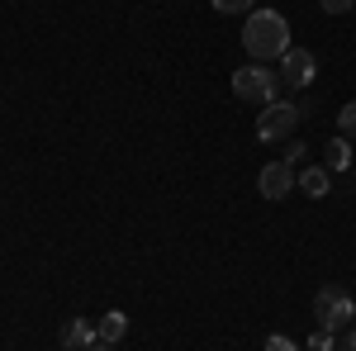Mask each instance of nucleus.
Returning <instances> with one entry per match:
<instances>
[{
  "label": "nucleus",
  "mask_w": 356,
  "mask_h": 351,
  "mask_svg": "<svg viewBox=\"0 0 356 351\" xmlns=\"http://www.w3.org/2000/svg\"><path fill=\"white\" fill-rule=\"evenodd\" d=\"M290 48H295L290 43V24H285V15L275 5H261V10H252L243 19V53L252 62H280Z\"/></svg>",
  "instance_id": "1"
},
{
  "label": "nucleus",
  "mask_w": 356,
  "mask_h": 351,
  "mask_svg": "<svg viewBox=\"0 0 356 351\" xmlns=\"http://www.w3.org/2000/svg\"><path fill=\"white\" fill-rule=\"evenodd\" d=\"M233 95L247 100V105H275V95H280V76H275L271 67H261V62L238 67V72H233Z\"/></svg>",
  "instance_id": "2"
},
{
  "label": "nucleus",
  "mask_w": 356,
  "mask_h": 351,
  "mask_svg": "<svg viewBox=\"0 0 356 351\" xmlns=\"http://www.w3.org/2000/svg\"><path fill=\"white\" fill-rule=\"evenodd\" d=\"M314 318H318V327H328V332H342V327L356 323V304L347 290H337V285H328V290H318V299H314Z\"/></svg>",
  "instance_id": "3"
},
{
  "label": "nucleus",
  "mask_w": 356,
  "mask_h": 351,
  "mask_svg": "<svg viewBox=\"0 0 356 351\" xmlns=\"http://www.w3.org/2000/svg\"><path fill=\"white\" fill-rule=\"evenodd\" d=\"M300 105H290V100H275V105L261 109V119H257V138L261 142H280V138H290L300 129Z\"/></svg>",
  "instance_id": "4"
},
{
  "label": "nucleus",
  "mask_w": 356,
  "mask_h": 351,
  "mask_svg": "<svg viewBox=\"0 0 356 351\" xmlns=\"http://www.w3.org/2000/svg\"><path fill=\"white\" fill-rule=\"evenodd\" d=\"M314 76H318V62H314L309 48H290V53L280 57V81L290 85V90H304Z\"/></svg>",
  "instance_id": "5"
},
{
  "label": "nucleus",
  "mask_w": 356,
  "mask_h": 351,
  "mask_svg": "<svg viewBox=\"0 0 356 351\" xmlns=\"http://www.w3.org/2000/svg\"><path fill=\"white\" fill-rule=\"evenodd\" d=\"M257 190H261L266 199H285V195L295 190V166H285V162L261 166V176H257Z\"/></svg>",
  "instance_id": "6"
},
{
  "label": "nucleus",
  "mask_w": 356,
  "mask_h": 351,
  "mask_svg": "<svg viewBox=\"0 0 356 351\" xmlns=\"http://www.w3.org/2000/svg\"><path fill=\"white\" fill-rule=\"evenodd\" d=\"M90 342H100V332L86 323V318H67V327H62V347L67 351H86Z\"/></svg>",
  "instance_id": "7"
},
{
  "label": "nucleus",
  "mask_w": 356,
  "mask_h": 351,
  "mask_svg": "<svg viewBox=\"0 0 356 351\" xmlns=\"http://www.w3.org/2000/svg\"><path fill=\"white\" fill-rule=\"evenodd\" d=\"M295 186H300L309 199H323V195H328V186H332V176H328V171H318V166H304L300 176H295Z\"/></svg>",
  "instance_id": "8"
},
{
  "label": "nucleus",
  "mask_w": 356,
  "mask_h": 351,
  "mask_svg": "<svg viewBox=\"0 0 356 351\" xmlns=\"http://www.w3.org/2000/svg\"><path fill=\"white\" fill-rule=\"evenodd\" d=\"M95 332H100V342H110V347H114V342H124V337H129V318L114 309V313H105V318L95 323Z\"/></svg>",
  "instance_id": "9"
},
{
  "label": "nucleus",
  "mask_w": 356,
  "mask_h": 351,
  "mask_svg": "<svg viewBox=\"0 0 356 351\" xmlns=\"http://www.w3.org/2000/svg\"><path fill=\"white\" fill-rule=\"evenodd\" d=\"M323 162H328V171H347L352 166V138H332L328 142V152H323Z\"/></svg>",
  "instance_id": "10"
},
{
  "label": "nucleus",
  "mask_w": 356,
  "mask_h": 351,
  "mask_svg": "<svg viewBox=\"0 0 356 351\" xmlns=\"http://www.w3.org/2000/svg\"><path fill=\"white\" fill-rule=\"evenodd\" d=\"M337 133H342V138H356V100H347V105L337 109Z\"/></svg>",
  "instance_id": "11"
},
{
  "label": "nucleus",
  "mask_w": 356,
  "mask_h": 351,
  "mask_svg": "<svg viewBox=\"0 0 356 351\" xmlns=\"http://www.w3.org/2000/svg\"><path fill=\"white\" fill-rule=\"evenodd\" d=\"M214 10H219V15H252L257 0H214Z\"/></svg>",
  "instance_id": "12"
},
{
  "label": "nucleus",
  "mask_w": 356,
  "mask_h": 351,
  "mask_svg": "<svg viewBox=\"0 0 356 351\" xmlns=\"http://www.w3.org/2000/svg\"><path fill=\"white\" fill-rule=\"evenodd\" d=\"M309 351H337V337H332L328 327H318V332L309 337Z\"/></svg>",
  "instance_id": "13"
},
{
  "label": "nucleus",
  "mask_w": 356,
  "mask_h": 351,
  "mask_svg": "<svg viewBox=\"0 0 356 351\" xmlns=\"http://www.w3.org/2000/svg\"><path fill=\"white\" fill-rule=\"evenodd\" d=\"M318 5H323V15H347L356 0H318Z\"/></svg>",
  "instance_id": "14"
},
{
  "label": "nucleus",
  "mask_w": 356,
  "mask_h": 351,
  "mask_svg": "<svg viewBox=\"0 0 356 351\" xmlns=\"http://www.w3.org/2000/svg\"><path fill=\"white\" fill-rule=\"evenodd\" d=\"M280 162H285V166H300V162H304V142H290V147H285V157H280Z\"/></svg>",
  "instance_id": "15"
},
{
  "label": "nucleus",
  "mask_w": 356,
  "mask_h": 351,
  "mask_svg": "<svg viewBox=\"0 0 356 351\" xmlns=\"http://www.w3.org/2000/svg\"><path fill=\"white\" fill-rule=\"evenodd\" d=\"M266 351H300L290 337H266Z\"/></svg>",
  "instance_id": "16"
},
{
  "label": "nucleus",
  "mask_w": 356,
  "mask_h": 351,
  "mask_svg": "<svg viewBox=\"0 0 356 351\" xmlns=\"http://www.w3.org/2000/svg\"><path fill=\"white\" fill-rule=\"evenodd\" d=\"M337 351H356V327L347 332V337H342V342H337Z\"/></svg>",
  "instance_id": "17"
},
{
  "label": "nucleus",
  "mask_w": 356,
  "mask_h": 351,
  "mask_svg": "<svg viewBox=\"0 0 356 351\" xmlns=\"http://www.w3.org/2000/svg\"><path fill=\"white\" fill-rule=\"evenodd\" d=\"M86 351H114V347H110V342H90Z\"/></svg>",
  "instance_id": "18"
}]
</instances>
